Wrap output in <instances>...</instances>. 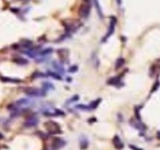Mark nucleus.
Segmentation results:
<instances>
[{"mask_svg": "<svg viewBox=\"0 0 160 150\" xmlns=\"http://www.w3.org/2000/svg\"><path fill=\"white\" fill-rule=\"evenodd\" d=\"M44 126H45V128L50 134H61L62 132L60 125L55 121H49L44 123Z\"/></svg>", "mask_w": 160, "mask_h": 150, "instance_id": "1", "label": "nucleus"}, {"mask_svg": "<svg viewBox=\"0 0 160 150\" xmlns=\"http://www.w3.org/2000/svg\"><path fill=\"white\" fill-rule=\"evenodd\" d=\"M24 92L28 95L35 96V97H43L46 95V92L44 89L32 88V87H27L24 89Z\"/></svg>", "mask_w": 160, "mask_h": 150, "instance_id": "2", "label": "nucleus"}, {"mask_svg": "<svg viewBox=\"0 0 160 150\" xmlns=\"http://www.w3.org/2000/svg\"><path fill=\"white\" fill-rule=\"evenodd\" d=\"M91 9V4L89 1H85L83 4H81L79 9V14L81 17L86 18L90 13Z\"/></svg>", "mask_w": 160, "mask_h": 150, "instance_id": "3", "label": "nucleus"}, {"mask_svg": "<svg viewBox=\"0 0 160 150\" xmlns=\"http://www.w3.org/2000/svg\"><path fill=\"white\" fill-rule=\"evenodd\" d=\"M66 142L61 138H55L52 141V150H58L65 145Z\"/></svg>", "mask_w": 160, "mask_h": 150, "instance_id": "4", "label": "nucleus"}, {"mask_svg": "<svg viewBox=\"0 0 160 150\" xmlns=\"http://www.w3.org/2000/svg\"><path fill=\"white\" fill-rule=\"evenodd\" d=\"M113 19H111V23H110V26H109V28H108V31H107L106 35L104 37V38L102 39V42H105V41L108 38L112 35L114 33L115 31V24L116 23V20H115V17H112Z\"/></svg>", "mask_w": 160, "mask_h": 150, "instance_id": "5", "label": "nucleus"}, {"mask_svg": "<svg viewBox=\"0 0 160 150\" xmlns=\"http://www.w3.org/2000/svg\"><path fill=\"white\" fill-rule=\"evenodd\" d=\"M39 123V119L34 117H31L27 119V121L24 122V126L27 127H35Z\"/></svg>", "mask_w": 160, "mask_h": 150, "instance_id": "6", "label": "nucleus"}, {"mask_svg": "<svg viewBox=\"0 0 160 150\" xmlns=\"http://www.w3.org/2000/svg\"><path fill=\"white\" fill-rule=\"evenodd\" d=\"M112 142H113V145L115 147V149H122L124 148L123 143H122V141H121L120 138L118 137V135H115V137L113 138V139H112Z\"/></svg>", "mask_w": 160, "mask_h": 150, "instance_id": "7", "label": "nucleus"}, {"mask_svg": "<svg viewBox=\"0 0 160 150\" xmlns=\"http://www.w3.org/2000/svg\"><path fill=\"white\" fill-rule=\"evenodd\" d=\"M107 84H110V85L116 86V87H119V86L122 85L119 77H114L110 78V79L107 81Z\"/></svg>", "mask_w": 160, "mask_h": 150, "instance_id": "8", "label": "nucleus"}, {"mask_svg": "<svg viewBox=\"0 0 160 150\" xmlns=\"http://www.w3.org/2000/svg\"><path fill=\"white\" fill-rule=\"evenodd\" d=\"M129 123H131V125L133 127H134L136 129L140 130V131H144L145 128H146V127L144 126V124L141 123L140 121H134V120H133V119L131 121H129Z\"/></svg>", "mask_w": 160, "mask_h": 150, "instance_id": "9", "label": "nucleus"}, {"mask_svg": "<svg viewBox=\"0 0 160 150\" xmlns=\"http://www.w3.org/2000/svg\"><path fill=\"white\" fill-rule=\"evenodd\" d=\"M80 149L82 150H85L88 148L89 145V141L87 140V138L85 137H82L80 138Z\"/></svg>", "mask_w": 160, "mask_h": 150, "instance_id": "10", "label": "nucleus"}, {"mask_svg": "<svg viewBox=\"0 0 160 150\" xmlns=\"http://www.w3.org/2000/svg\"><path fill=\"white\" fill-rule=\"evenodd\" d=\"M57 54L58 56L61 58L62 61H64L67 59V56H68V52L65 49H59L57 51Z\"/></svg>", "mask_w": 160, "mask_h": 150, "instance_id": "11", "label": "nucleus"}, {"mask_svg": "<svg viewBox=\"0 0 160 150\" xmlns=\"http://www.w3.org/2000/svg\"><path fill=\"white\" fill-rule=\"evenodd\" d=\"M13 62H15L17 64H20V65H26L28 63V59H26L24 58H21V57H18L13 59Z\"/></svg>", "mask_w": 160, "mask_h": 150, "instance_id": "12", "label": "nucleus"}, {"mask_svg": "<svg viewBox=\"0 0 160 150\" xmlns=\"http://www.w3.org/2000/svg\"><path fill=\"white\" fill-rule=\"evenodd\" d=\"M53 68L56 69L57 71H59V72H61V73H64V67L62 66L61 65V63H59L57 62H53Z\"/></svg>", "mask_w": 160, "mask_h": 150, "instance_id": "13", "label": "nucleus"}, {"mask_svg": "<svg viewBox=\"0 0 160 150\" xmlns=\"http://www.w3.org/2000/svg\"><path fill=\"white\" fill-rule=\"evenodd\" d=\"M124 63H125V59L123 58H118L116 60V63H115V69L116 70L119 69L120 67H122L124 65Z\"/></svg>", "mask_w": 160, "mask_h": 150, "instance_id": "14", "label": "nucleus"}, {"mask_svg": "<svg viewBox=\"0 0 160 150\" xmlns=\"http://www.w3.org/2000/svg\"><path fill=\"white\" fill-rule=\"evenodd\" d=\"M94 5L96 6V10H97L98 15L100 17V18H103V13H102L101 8H100V4H99V2H98V0H94Z\"/></svg>", "mask_w": 160, "mask_h": 150, "instance_id": "15", "label": "nucleus"}, {"mask_svg": "<svg viewBox=\"0 0 160 150\" xmlns=\"http://www.w3.org/2000/svg\"><path fill=\"white\" fill-rule=\"evenodd\" d=\"M48 75L50 77H52L53 78H54V79L56 80H62V77H61V75H59L57 73H54V72H52V71H48Z\"/></svg>", "mask_w": 160, "mask_h": 150, "instance_id": "16", "label": "nucleus"}, {"mask_svg": "<svg viewBox=\"0 0 160 150\" xmlns=\"http://www.w3.org/2000/svg\"><path fill=\"white\" fill-rule=\"evenodd\" d=\"M100 101H101V99H97L94 100V102H92V103L90 104L89 107H90V109H96V107L98 106V105L100 104Z\"/></svg>", "mask_w": 160, "mask_h": 150, "instance_id": "17", "label": "nucleus"}, {"mask_svg": "<svg viewBox=\"0 0 160 150\" xmlns=\"http://www.w3.org/2000/svg\"><path fill=\"white\" fill-rule=\"evenodd\" d=\"M52 52H53V50H52V48H46V49H44V50H42L40 52H39V55L41 56H47V55H49L50 53H52Z\"/></svg>", "mask_w": 160, "mask_h": 150, "instance_id": "18", "label": "nucleus"}, {"mask_svg": "<svg viewBox=\"0 0 160 150\" xmlns=\"http://www.w3.org/2000/svg\"><path fill=\"white\" fill-rule=\"evenodd\" d=\"M43 86L44 89H52V90L54 89L53 85L51 83H49V82H43Z\"/></svg>", "mask_w": 160, "mask_h": 150, "instance_id": "19", "label": "nucleus"}, {"mask_svg": "<svg viewBox=\"0 0 160 150\" xmlns=\"http://www.w3.org/2000/svg\"><path fill=\"white\" fill-rule=\"evenodd\" d=\"M4 81L12 82V83H20V82H21V81L19 79H13V78H4Z\"/></svg>", "mask_w": 160, "mask_h": 150, "instance_id": "20", "label": "nucleus"}, {"mask_svg": "<svg viewBox=\"0 0 160 150\" xmlns=\"http://www.w3.org/2000/svg\"><path fill=\"white\" fill-rule=\"evenodd\" d=\"M32 42L29 40H24V43L22 44V46H23L24 48H29L31 46H32Z\"/></svg>", "mask_w": 160, "mask_h": 150, "instance_id": "21", "label": "nucleus"}, {"mask_svg": "<svg viewBox=\"0 0 160 150\" xmlns=\"http://www.w3.org/2000/svg\"><path fill=\"white\" fill-rule=\"evenodd\" d=\"M159 85H160V82H159V81H156L155 83L154 84V85H153V87H152V89H151V92H155L156 90H157V89L159 88Z\"/></svg>", "mask_w": 160, "mask_h": 150, "instance_id": "22", "label": "nucleus"}, {"mask_svg": "<svg viewBox=\"0 0 160 150\" xmlns=\"http://www.w3.org/2000/svg\"><path fill=\"white\" fill-rule=\"evenodd\" d=\"M46 77V74H44L43 73H39V72L35 73L32 76V77Z\"/></svg>", "mask_w": 160, "mask_h": 150, "instance_id": "23", "label": "nucleus"}, {"mask_svg": "<svg viewBox=\"0 0 160 150\" xmlns=\"http://www.w3.org/2000/svg\"><path fill=\"white\" fill-rule=\"evenodd\" d=\"M76 108L78 109H80V110H89L90 109V107H89V106H84V105H78V106H76Z\"/></svg>", "mask_w": 160, "mask_h": 150, "instance_id": "24", "label": "nucleus"}, {"mask_svg": "<svg viewBox=\"0 0 160 150\" xmlns=\"http://www.w3.org/2000/svg\"><path fill=\"white\" fill-rule=\"evenodd\" d=\"M78 70V66H71L68 71L70 73H74V72H76V71Z\"/></svg>", "mask_w": 160, "mask_h": 150, "instance_id": "25", "label": "nucleus"}, {"mask_svg": "<svg viewBox=\"0 0 160 150\" xmlns=\"http://www.w3.org/2000/svg\"><path fill=\"white\" fill-rule=\"evenodd\" d=\"M70 100H71V101H68V103H72V102H75V101H78V100H79V96H78V95H75V97H73V98H72V99H70Z\"/></svg>", "mask_w": 160, "mask_h": 150, "instance_id": "26", "label": "nucleus"}, {"mask_svg": "<svg viewBox=\"0 0 160 150\" xmlns=\"http://www.w3.org/2000/svg\"><path fill=\"white\" fill-rule=\"evenodd\" d=\"M129 148L133 149V150H142V149H138V148H137V147H135L134 145H129Z\"/></svg>", "mask_w": 160, "mask_h": 150, "instance_id": "27", "label": "nucleus"}, {"mask_svg": "<svg viewBox=\"0 0 160 150\" xmlns=\"http://www.w3.org/2000/svg\"><path fill=\"white\" fill-rule=\"evenodd\" d=\"M157 137H158V138H159V139H160V131H159L157 132Z\"/></svg>", "mask_w": 160, "mask_h": 150, "instance_id": "28", "label": "nucleus"}, {"mask_svg": "<svg viewBox=\"0 0 160 150\" xmlns=\"http://www.w3.org/2000/svg\"><path fill=\"white\" fill-rule=\"evenodd\" d=\"M117 1V3L118 5H121V3H122V0H116Z\"/></svg>", "mask_w": 160, "mask_h": 150, "instance_id": "29", "label": "nucleus"}]
</instances>
